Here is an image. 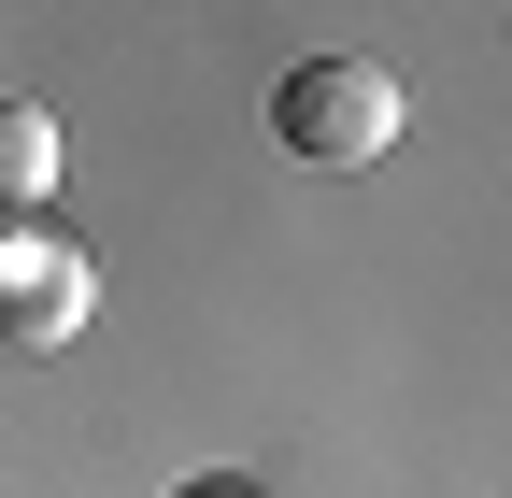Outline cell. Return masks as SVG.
Segmentation results:
<instances>
[{"mask_svg":"<svg viewBox=\"0 0 512 498\" xmlns=\"http://www.w3.org/2000/svg\"><path fill=\"white\" fill-rule=\"evenodd\" d=\"M271 143L299 171H370L399 143V72H384V57H299L271 86Z\"/></svg>","mask_w":512,"mask_h":498,"instance_id":"cell-1","label":"cell"},{"mask_svg":"<svg viewBox=\"0 0 512 498\" xmlns=\"http://www.w3.org/2000/svg\"><path fill=\"white\" fill-rule=\"evenodd\" d=\"M100 314V271L72 257L57 228H0V356H57Z\"/></svg>","mask_w":512,"mask_h":498,"instance_id":"cell-2","label":"cell"},{"mask_svg":"<svg viewBox=\"0 0 512 498\" xmlns=\"http://www.w3.org/2000/svg\"><path fill=\"white\" fill-rule=\"evenodd\" d=\"M57 185V114L43 100H0V228H29Z\"/></svg>","mask_w":512,"mask_h":498,"instance_id":"cell-3","label":"cell"},{"mask_svg":"<svg viewBox=\"0 0 512 498\" xmlns=\"http://www.w3.org/2000/svg\"><path fill=\"white\" fill-rule=\"evenodd\" d=\"M171 498H256V484H228V470H214V484H171Z\"/></svg>","mask_w":512,"mask_h":498,"instance_id":"cell-4","label":"cell"}]
</instances>
